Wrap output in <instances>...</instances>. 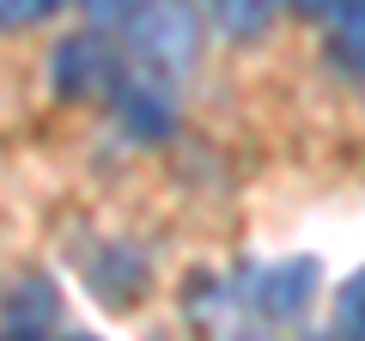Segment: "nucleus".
<instances>
[{"label":"nucleus","mask_w":365,"mask_h":341,"mask_svg":"<svg viewBox=\"0 0 365 341\" xmlns=\"http://www.w3.org/2000/svg\"><path fill=\"white\" fill-rule=\"evenodd\" d=\"M128 43L153 73H182L201 49V31H195V13L182 0H146L128 19Z\"/></svg>","instance_id":"f257e3e1"},{"label":"nucleus","mask_w":365,"mask_h":341,"mask_svg":"<svg viewBox=\"0 0 365 341\" xmlns=\"http://www.w3.org/2000/svg\"><path fill=\"white\" fill-rule=\"evenodd\" d=\"M311 292H317V263L292 256V263H268V268H256L244 299L256 305L262 317H299L304 305H311Z\"/></svg>","instance_id":"f03ea898"},{"label":"nucleus","mask_w":365,"mask_h":341,"mask_svg":"<svg viewBox=\"0 0 365 341\" xmlns=\"http://www.w3.org/2000/svg\"><path fill=\"white\" fill-rule=\"evenodd\" d=\"M110 79V55L98 37H67L55 49V92L61 98H91Z\"/></svg>","instance_id":"7ed1b4c3"},{"label":"nucleus","mask_w":365,"mask_h":341,"mask_svg":"<svg viewBox=\"0 0 365 341\" xmlns=\"http://www.w3.org/2000/svg\"><path fill=\"white\" fill-rule=\"evenodd\" d=\"M329 49L341 67L365 73V0H329Z\"/></svg>","instance_id":"20e7f679"},{"label":"nucleus","mask_w":365,"mask_h":341,"mask_svg":"<svg viewBox=\"0 0 365 341\" xmlns=\"http://www.w3.org/2000/svg\"><path fill=\"white\" fill-rule=\"evenodd\" d=\"M122 110L134 116V128H140V134H165L170 122H177V104H170L165 86H153V79H134V86H122Z\"/></svg>","instance_id":"39448f33"},{"label":"nucleus","mask_w":365,"mask_h":341,"mask_svg":"<svg viewBox=\"0 0 365 341\" xmlns=\"http://www.w3.org/2000/svg\"><path fill=\"white\" fill-rule=\"evenodd\" d=\"M274 6H280V0H213V19H220V31H232V37H256V31H268Z\"/></svg>","instance_id":"423d86ee"},{"label":"nucleus","mask_w":365,"mask_h":341,"mask_svg":"<svg viewBox=\"0 0 365 341\" xmlns=\"http://www.w3.org/2000/svg\"><path fill=\"white\" fill-rule=\"evenodd\" d=\"M335 329H341V341H365V268L341 287V299H335Z\"/></svg>","instance_id":"0eeeda50"},{"label":"nucleus","mask_w":365,"mask_h":341,"mask_svg":"<svg viewBox=\"0 0 365 341\" xmlns=\"http://www.w3.org/2000/svg\"><path fill=\"white\" fill-rule=\"evenodd\" d=\"M61 13V0H0V25L6 31H25V25H43V19Z\"/></svg>","instance_id":"6e6552de"},{"label":"nucleus","mask_w":365,"mask_h":341,"mask_svg":"<svg viewBox=\"0 0 365 341\" xmlns=\"http://www.w3.org/2000/svg\"><path fill=\"white\" fill-rule=\"evenodd\" d=\"M140 6H146V0H86L91 19H134Z\"/></svg>","instance_id":"1a4fd4ad"},{"label":"nucleus","mask_w":365,"mask_h":341,"mask_svg":"<svg viewBox=\"0 0 365 341\" xmlns=\"http://www.w3.org/2000/svg\"><path fill=\"white\" fill-rule=\"evenodd\" d=\"M292 6H299L304 19H317V13H329V0H292Z\"/></svg>","instance_id":"9d476101"},{"label":"nucleus","mask_w":365,"mask_h":341,"mask_svg":"<svg viewBox=\"0 0 365 341\" xmlns=\"http://www.w3.org/2000/svg\"><path fill=\"white\" fill-rule=\"evenodd\" d=\"M0 341H37V329H6Z\"/></svg>","instance_id":"9b49d317"},{"label":"nucleus","mask_w":365,"mask_h":341,"mask_svg":"<svg viewBox=\"0 0 365 341\" xmlns=\"http://www.w3.org/2000/svg\"><path fill=\"white\" fill-rule=\"evenodd\" d=\"M244 341H262V335H244Z\"/></svg>","instance_id":"f8f14e48"},{"label":"nucleus","mask_w":365,"mask_h":341,"mask_svg":"<svg viewBox=\"0 0 365 341\" xmlns=\"http://www.w3.org/2000/svg\"><path fill=\"white\" fill-rule=\"evenodd\" d=\"M73 341H91V335H73Z\"/></svg>","instance_id":"ddd939ff"}]
</instances>
